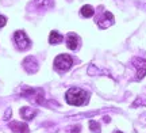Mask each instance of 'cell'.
<instances>
[{"label":"cell","mask_w":146,"mask_h":133,"mask_svg":"<svg viewBox=\"0 0 146 133\" xmlns=\"http://www.w3.org/2000/svg\"><path fill=\"white\" fill-rule=\"evenodd\" d=\"M11 130H14L15 133H29V126L25 122H19V121H12L8 124Z\"/></svg>","instance_id":"obj_7"},{"label":"cell","mask_w":146,"mask_h":133,"mask_svg":"<svg viewBox=\"0 0 146 133\" xmlns=\"http://www.w3.org/2000/svg\"><path fill=\"white\" fill-rule=\"evenodd\" d=\"M23 68L26 69V72L29 74H35L36 71H38V61L35 60V57H26L25 61H23Z\"/></svg>","instance_id":"obj_6"},{"label":"cell","mask_w":146,"mask_h":133,"mask_svg":"<svg viewBox=\"0 0 146 133\" xmlns=\"http://www.w3.org/2000/svg\"><path fill=\"white\" fill-rule=\"evenodd\" d=\"M62 41V35L60 34L58 31H52L50 33V35H49V42L52 43V45H57Z\"/></svg>","instance_id":"obj_12"},{"label":"cell","mask_w":146,"mask_h":133,"mask_svg":"<svg viewBox=\"0 0 146 133\" xmlns=\"http://www.w3.org/2000/svg\"><path fill=\"white\" fill-rule=\"evenodd\" d=\"M5 23H7V19H5V16L0 15V27L5 26Z\"/></svg>","instance_id":"obj_15"},{"label":"cell","mask_w":146,"mask_h":133,"mask_svg":"<svg viewBox=\"0 0 146 133\" xmlns=\"http://www.w3.org/2000/svg\"><path fill=\"white\" fill-rule=\"evenodd\" d=\"M66 46L70 50H76L78 46V37L74 33H69L68 37H66Z\"/></svg>","instance_id":"obj_9"},{"label":"cell","mask_w":146,"mask_h":133,"mask_svg":"<svg viewBox=\"0 0 146 133\" xmlns=\"http://www.w3.org/2000/svg\"><path fill=\"white\" fill-rule=\"evenodd\" d=\"M133 64L137 69V79H143V76L146 75V60L141 59V57H135L133 60Z\"/></svg>","instance_id":"obj_4"},{"label":"cell","mask_w":146,"mask_h":133,"mask_svg":"<svg viewBox=\"0 0 146 133\" xmlns=\"http://www.w3.org/2000/svg\"><path fill=\"white\" fill-rule=\"evenodd\" d=\"M89 128H91V130L95 133H100V125L96 121H91L89 122Z\"/></svg>","instance_id":"obj_14"},{"label":"cell","mask_w":146,"mask_h":133,"mask_svg":"<svg viewBox=\"0 0 146 133\" xmlns=\"http://www.w3.org/2000/svg\"><path fill=\"white\" fill-rule=\"evenodd\" d=\"M14 41H15L16 48L19 49V50H26V49H29L30 45H31L29 37L26 35V33L22 31V30H19V31H16L15 34H14Z\"/></svg>","instance_id":"obj_3"},{"label":"cell","mask_w":146,"mask_h":133,"mask_svg":"<svg viewBox=\"0 0 146 133\" xmlns=\"http://www.w3.org/2000/svg\"><path fill=\"white\" fill-rule=\"evenodd\" d=\"M21 116L25 120H33L36 116V110L31 107H22L21 109Z\"/></svg>","instance_id":"obj_10"},{"label":"cell","mask_w":146,"mask_h":133,"mask_svg":"<svg viewBox=\"0 0 146 133\" xmlns=\"http://www.w3.org/2000/svg\"><path fill=\"white\" fill-rule=\"evenodd\" d=\"M34 4L41 10H47L53 5V0H34Z\"/></svg>","instance_id":"obj_11"},{"label":"cell","mask_w":146,"mask_h":133,"mask_svg":"<svg viewBox=\"0 0 146 133\" xmlns=\"http://www.w3.org/2000/svg\"><path fill=\"white\" fill-rule=\"evenodd\" d=\"M104 16H106V18H102V19H99V21H98V25H99V27H102V29H106V27L111 26V25H112V22H114V16H112V14H111V12L106 11Z\"/></svg>","instance_id":"obj_8"},{"label":"cell","mask_w":146,"mask_h":133,"mask_svg":"<svg viewBox=\"0 0 146 133\" xmlns=\"http://www.w3.org/2000/svg\"><path fill=\"white\" fill-rule=\"evenodd\" d=\"M114 133H122V132H120V130H115Z\"/></svg>","instance_id":"obj_17"},{"label":"cell","mask_w":146,"mask_h":133,"mask_svg":"<svg viewBox=\"0 0 146 133\" xmlns=\"http://www.w3.org/2000/svg\"><path fill=\"white\" fill-rule=\"evenodd\" d=\"M73 64V60L72 57L69 56V54H60L57 56L56 59H54V68L57 69V71H68Z\"/></svg>","instance_id":"obj_2"},{"label":"cell","mask_w":146,"mask_h":133,"mask_svg":"<svg viewBox=\"0 0 146 133\" xmlns=\"http://www.w3.org/2000/svg\"><path fill=\"white\" fill-rule=\"evenodd\" d=\"M80 14H81V16H84V18H91V16H94L95 11L94 8L91 7V5H83L81 7V10H80Z\"/></svg>","instance_id":"obj_13"},{"label":"cell","mask_w":146,"mask_h":133,"mask_svg":"<svg viewBox=\"0 0 146 133\" xmlns=\"http://www.w3.org/2000/svg\"><path fill=\"white\" fill-rule=\"evenodd\" d=\"M65 98H66V102L72 106H81L88 102V94L77 87H73V88L66 91Z\"/></svg>","instance_id":"obj_1"},{"label":"cell","mask_w":146,"mask_h":133,"mask_svg":"<svg viewBox=\"0 0 146 133\" xmlns=\"http://www.w3.org/2000/svg\"><path fill=\"white\" fill-rule=\"evenodd\" d=\"M78 129H80L78 126H76V128H73V133H77V132H78Z\"/></svg>","instance_id":"obj_16"},{"label":"cell","mask_w":146,"mask_h":133,"mask_svg":"<svg viewBox=\"0 0 146 133\" xmlns=\"http://www.w3.org/2000/svg\"><path fill=\"white\" fill-rule=\"evenodd\" d=\"M22 95L27 96V98H34L36 103H42L43 101V91L42 90H33V88H23L22 90Z\"/></svg>","instance_id":"obj_5"}]
</instances>
